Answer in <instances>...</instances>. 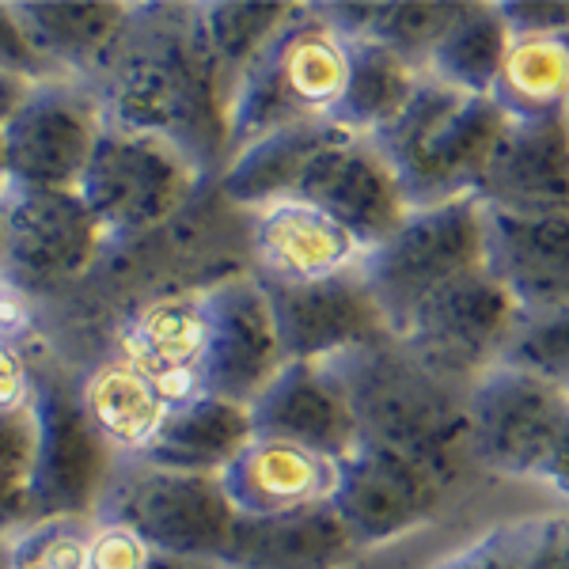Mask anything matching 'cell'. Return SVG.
<instances>
[{"label":"cell","mask_w":569,"mask_h":569,"mask_svg":"<svg viewBox=\"0 0 569 569\" xmlns=\"http://www.w3.org/2000/svg\"><path fill=\"white\" fill-rule=\"evenodd\" d=\"M463 402L471 463L505 479H536L569 415V388L498 361Z\"/></svg>","instance_id":"obj_8"},{"label":"cell","mask_w":569,"mask_h":569,"mask_svg":"<svg viewBox=\"0 0 569 569\" xmlns=\"http://www.w3.org/2000/svg\"><path fill=\"white\" fill-rule=\"evenodd\" d=\"M509 42V27L501 23L498 4L463 0L456 23L429 53L426 72L463 96H493Z\"/></svg>","instance_id":"obj_28"},{"label":"cell","mask_w":569,"mask_h":569,"mask_svg":"<svg viewBox=\"0 0 569 569\" xmlns=\"http://www.w3.org/2000/svg\"><path fill=\"white\" fill-rule=\"evenodd\" d=\"M512 323L517 305L482 266L429 297L391 338H399L437 380L467 391L490 365H498Z\"/></svg>","instance_id":"obj_10"},{"label":"cell","mask_w":569,"mask_h":569,"mask_svg":"<svg viewBox=\"0 0 569 569\" xmlns=\"http://www.w3.org/2000/svg\"><path fill=\"white\" fill-rule=\"evenodd\" d=\"M201 353H206V311L201 292L160 297L144 305L122 330V357L176 407L201 395Z\"/></svg>","instance_id":"obj_22"},{"label":"cell","mask_w":569,"mask_h":569,"mask_svg":"<svg viewBox=\"0 0 569 569\" xmlns=\"http://www.w3.org/2000/svg\"><path fill=\"white\" fill-rule=\"evenodd\" d=\"M107 130L99 96L72 80H39L23 107L0 130L8 160V187L16 190H77Z\"/></svg>","instance_id":"obj_11"},{"label":"cell","mask_w":569,"mask_h":569,"mask_svg":"<svg viewBox=\"0 0 569 569\" xmlns=\"http://www.w3.org/2000/svg\"><path fill=\"white\" fill-rule=\"evenodd\" d=\"M463 0H391V4H372L369 42L388 46L402 61L426 72V61L433 46L445 39V31L456 23ZM361 39V42H365Z\"/></svg>","instance_id":"obj_31"},{"label":"cell","mask_w":569,"mask_h":569,"mask_svg":"<svg viewBox=\"0 0 569 569\" xmlns=\"http://www.w3.org/2000/svg\"><path fill=\"white\" fill-rule=\"evenodd\" d=\"M357 543L330 505L278 512V517H236L220 550L224 569H346Z\"/></svg>","instance_id":"obj_23"},{"label":"cell","mask_w":569,"mask_h":569,"mask_svg":"<svg viewBox=\"0 0 569 569\" xmlns=\"http://www.w3.org/2000/svg\"><path fill=\"white\" fill-rule=\"evenodd\" d=\"M498 361L569 388V308L517 311Z\"/></svg>","instance_id":"obj_32"},{"label":"cell","mask_w":569,"mask_h":569,"mask_svg":"<svg viewBox=\"0 0 569 569\" xmlns=\"http://www.w3.org/2000/svg\"><path fill=\"white\" fill-rule=\"evenodd\" d=\"M228 103L194 4H133L130 34L103 72L107 126L160 137L206 171L228 156Z\"/></svg>","instance_id":"obj_1"},{"label":"cell","mask_w":569,"mask_h":569,"mask_svg":"<svg viewBox=\"0 0 569 569\" xmlns=\"http://www.w3.org/2000/svg\"><path fill=\"white\" fill-rule=\"evenodd\" d=\"M284 201H305L346 228L361 251L380 247L407 220V201L395 182L388 160L369 137H357L330 122L319 144L300 163Z\"/></svg>","instance_id":"obj_12"},{"label":"cell","mask_w":569,"mask_h":569,"mask_svg":"<svg viewBox=\"0 0 569 569\" xmlns=\"http://www.w3.org/2000/svg\"><path fill=\"white\" fill-rule=\"evenodd\" d=\"M505 114L566 110L569 103V34L512 39L493 88Z\"/></svg>","instance_id":"obj_29"},{"label":"cell","mask_w":569,"mask_h":569,"mask_svg":"<svg viewBox=\"0 0 569 569\" xmlns=\"http://www.w3.org/2000/svg\"><path fill=\"white\" fill-rule=\"evenodd\" d=\"M429 569H520V566H517V555H512L509 528L501 525L479 536L475 543H467L463 550H456V555L440 558V562Z\"/></svg>","instance_id":"obj_39"},{"label":"cell","mask_w":569,"mask_h":569,"mask_svg":"<svg viewBox=\"0 0 569 569\" xmlns=\"http://www.w3.org/2000/svg\"><path fill=\"white\" fill-rule=\"evenodd\" d=\"M34 456L31 407H0V539H16L31 528L27 475Z\"/></svg>","instance_id":"obj_33"},{"label":"cell","mask_w":569,"mask_h":569,"mask_svg":"<svg viewBox=\"0 0 569 569\" xmlns=\"http://www.w3.org/2000/svg\"><path fill=\"white\" fill-rule=\"evenodd\" d=\"M254 278L273 284H308L335 273L357 270L365 259L361 243L305 201H273L254 209L251 224Z\"/></svg>","instance_id":"obj_20"},{"label":"cell","mask_w":569,"mask_h":569,"mask_svg":"<svg viewBox=\"0 0 569 569\" xmlns=\"http://www.w3.org/2000/svg\"><path fill=\"white\" fill-rule=\"evenodd\" d=\"M34 456L27 475L31 525L80 520L103 501L114 479V452L91 429L80 391L69 383H34Z\"/></svg>","instance_id":"obj_9"},{"label":"cell","mask_w":569,"mask_h":569,"mask_svg":"<svg viewBox=\"0 0 569 569\" xmlns=\"http://www.w3.org/2000/svg\"><path fill=\"white\" fill-rule=\"evenodd\" d=\"M259 289L270 305L284 361H330L391 335L361 266L308 284L259 281Z\"/></svg>","instance_id":"obj_15"},{"label":"cell","mask_w":569,"mask_h":569,"mask_svg":"<svg viewBox=\"0 0 569 569\" xmlns=\"http://www.w3.org/2000/svg\"><path fill=\"white\" fill-rule=\"evenodd\" d=\"M4 247L0 273L23 292L58 289L88 270L107 243L103 224L80 190H4Z\"/></svg>","instance_id":"obj_13"},{"label":"cell","mask_w":569,"mask_h":569,"mask_svg":"<svg viewBox=\"0 0 569 569\" xmlns=\"http://www.w3.org/2000/svg\"><path fill=\"white\" fill-rule=\"evenodd\" d=\"M471 198L493 213H569L566 110L509 114Z\"/></svg>","instance_id":"obj_17"},{"label":"cell","mask_w":569,"mask_h":569,"mask_svg":"<svg viewBox=\"0 0 569 569\" xmlns=\"http://www.w3.org/2000/svg\"><path fill=\"white\" fill-rule=\"evenodd\" d=\"M536 479H543L555 493L569 498V415L562 421V429H558L555 445H550V452H547V460L539 467Z\"/></svg>","instance_id":"obj_40"},{"label":"cell","mask_w":569,"mask_h":569,"mask_svg":"<svg viewBox=\"0 0 569 569\" xmlns=\"http://www.w3.org/2000/svg\"><path fill=\"white\" fill-rule=\"evenodd\" d=\"M509 114L493 96H463L426 72L410 103L369 141L388 160L407 209L471 198Z\"/></svg>","instance_id":"obj_3"},{"label":"cell","mask_w":569,"mask_h":569,"mask_svg":"<svg viewBox=\"0 0 569 569\" xmlns=\"http://www.w3.org/2000/svg\"><path fill=\"white\" fill-rule=\"evenodd\" d=\"M149 569H209V566H201V562H179V558H163V555H156Z\"/></svg>","instance_id":"obj_42"},{"label":"cell","mask_w":569,"mask_h":569,"mask_svg":"<svg viewBox=\"0 0 569 569\" xmlns=\"http://www.w3.org/2000/svg\"><path fill=\"white\" fill-rule=\"evenodd\" d=\"M16 16L46 66L77 77H103L133 23V4H69V0H20Z\"/></svg>","instance_id":"obj_24"},{"label":"cell","mask_w":569,"mask_h":569,"mask_svg":"<svg viewBox=\"0 0 569 569\" xmlns=\"http://www.w3.org/2000/svg\"><path fill=\"white\" fill-rule=\"evenodd\" d=\"M440 501L445 486L433 475L372 440H357L353 452L338 460V482L330 493V509L357 550L410 536L437 517Z\"/></svg>","instance_id":"obj_14"},{"label":"cell","mask_w":569,"mask_h":569,"mask_svg":"<svg viewBox=\"0 0 569 569\" xmlns=\"http://www.w3.org/2000/svg\"><path fill=\"white\" fill-rule=\"evenodd\" d=\"M0 69L12 72V77L31 80V84L53 80V69L34 50L31 34H27V27L16 16V4H0Z\"/></svg>","instance_id":"obj_37"},{"label":"cell","mask_w":569,"mask_h":569,"mask_svg":"<svg viewBox=\"0 0 569 569\" xmlns=\"http://www.w3.org/2000/svg\"><path fill=\"white\" fill-rule=\"evenodd\" d=\"M350 72V42L311 8H292L284 27L247 66L228 103V156L289 126L323 122Z\"/></svg>","instance_id":"obj_4"},{"label":"cell","mask_w":569,"mask_h":569,"mask_svg":"<svg viewBox=\"0 0 569 569\" xmlns=\"http://www.w3.org/2000/svg\"><path fill=\"white\" fill-rule=\"evenodd\" d=\"M201 311H206L201 395L251 407L254 395L284 365L266 292L254 278H228L201 292Z\"/></svg>","instance_id":"obj_16"},{"label":"cell","mask_w":569,"mask_h":569,"mask_svg":"<svg viewBox=\"0 0 569 569\" xmlns=\"http://www.w3.org/2000/svg\"><path fill=\"white\" fill-rule=\"evenodd\" d=\"M421 77L426 72L391 53L388 46L369 39L350 42V72H346L342 96L330 110V122L357 137H372L410 103Z\"/></svg>","instance_id":"obj_27"},{"label":"cell","mask_w":569,"mask_h":569,"mask_svg":"<svg viewBox=\"0 0 569 569\" xmlns=\"http://www.w3.org/2000/svg\"><path fill=\"white\" fill-rule=\"evenodd\" d=\"M0 187H8V160H4V137H0Z\"/></svg>","instance_id":"obj_45"},{"label":"cell","mask_w":569,"mask_h":569,"mask_svg":"<svg viewBox=\"0 0 569 569\" xmlns=\"http://www.w3.org/2000/svg\"><path fill=\"white\" fill-rule=\"evenodd\" d=\"M99 509L107 525L130 528L156 555L201 566H217L236 528V509L217 475H179L144 463L110 479Z\"/></svg>","instance_id":"obj_6"},{"label":"cell","mask_w":569,"mask_h":569,"mask_svg":"<svg viewBox=\"0 0 569 569\" xmlns=\"http://www.w3.org/2000/svg\"><path fill=\"white\" fill-rule=\"evenodd\" d=\"M27 91H31V80L23 77H12V72L0 69V130H4L8 122H12V114L23 107Z\"/></svg>","instance_id":"obj_41"},{"label":"cell","mask_w":569,"mask_h":569,"mask_svg":"<svg viewBox=\"0 0 569 569\" xmlns=\"http://www.w3.org/2000/svg\"><path fill=\"white\" fill-rule=\"evenodd\" d=\"M194 179L198 168L168 141L107 126L77 190L107 240H133L171 220Z\"/></svg>","instance_id":"obj_7"},{"label":"cell","mask_w":569,"mask_h":569,"mask_svg":"<svg viewBox=\"0 0 569 569\" xmlns=\"http://www.w3.org/2000/svg\"><path fill=\"white\" fill-rule=\"evenodd\" d=\"M482 270V209L475 198L407 213L395 236L365 251L361 273L391 335L445 284Z\"/></svg>","instance_id":"obj_5"},{"label":"cell","mask_w":569,"mask_h":569,"mask_svg":"<svg viewBox=\"0 0 569 569\" xmlns=\"http://www.w3.org/2000/svg\"><path fill=\"white\" fill-rule=\"evenodd\" d=\"M247 415L254 437L289 440L335 463L361 440L350 399L327 361H284L278 376L254 395Z\"/></svg>","instance_id":"obj_18"},{"label":"cell","mask_w":569,"mask_h":569,"mask_svg":"<svg viewBox=\"0 0 569 569\" xmlns=\"http://www.w3.org/2000/svg\"><path fill=\"white\" fill-rule=\"evenodd\" d=\"M292 8L297 4H194L201 42H206L217 72L224 77L228 91H236L247 66L281 31Z\"/></svg>","instance_id":"obj_30"},{"label":"cell","mask_w":569,"mask_h":569,"mask_svg":"<svg viewBox=\"0 0 569 569\" xmlns=\"http://www.w3.org/2000/svg\"><path fill=\"white\" fill-rule=\"evenodd\" d=\"M509 39H543V34H569V4L566 0H517L498 4Z\"/></svg>","instance_id":"obj_38"},{"label":"cell","mask_w":569,"mask_h":569,"mask_svg":"<svg viewBox=\"0 0 569 569\" xmlns=\"http://www.w3.org/2000/svg\"><path fill=\"white\" fill-rule=\"evenodd\" d=\"M0 569H12V539H0Z\"/></svg>","instance_id":"obj_43"},{"label":"cell","mask_w":569,"mask_h":569,"mask_svg":"<svg viewBox=\"0 0 569 569\" xmlns=\"http://www.w3.org/2000/svg\"><path fill=\"white\" fill-rule=\"evenodd\" d=\"M8 187H0V247H4V217H8V198H4Z\"/></svg>","instance_id":"obj_44"},{"label":"cell","mask_w":569,"mask_h":569,"mask_svg":"<svg viewBox=\"0 0 569 569\" xmlns=\"http://www.w3.org/2000/svg\"><path fill=\"white\" fill-rule=\"evenodd\" d=\"M88 536L80 520H46L12 539V569H88Z\"/></svg>","instance_id":"obj_34"},{"label":"cell","mask_w":569,"mask_h":569,"mask_svg":"<svg viewBox=\"0 0 569 569\" xmlns=\"http://www.w3.org/2000/svg\"><path fill=\"white\" fill-rule=\"evenodd\" d=\"M520 569H569V520L531 517L505 525Z\"/></svg>","instance_id":"obj_36"},{"label":"cell","mask_w":569,"mask_h":569,"mask_svg":"<svg viewBox=\"0 0 569 569\" xmlns=\"http://www.w3.org/2000/svg\"><path fill=\"white\" fill-rule=\"evenodd\" d=\"M335 482V460L273 437H251V445L220 471V486L236 517H278V512L330 505Z\"/></svg>","instance_id":"obj_21"},{"label":"cell","mask_w":569,"mask_h":569,"mask_svg":"<svg viewBox=\"0 0 569 569\" xmlns=\"http://www.w3.org/2000/svg\"><path fill=\"white\" fill-rule=\"evenodd\" d=\"M254 426L240 402L217 399V395H194L176 402L160 421L156 437L133 463L160 467L179 475H217L251 445Z\"/></svg>","instance_id":"obj_25"},{"label":"cell","mask_w":569,"mask_h":569,"mask_svg":"<svg viewBox=\"0 0 569 569\" xmlns=\"http://www.w3.org/2000/svg\"><path fill=\"white\" fill-rule=\"evenodd\" d=\"M482 266L517 311L569 308V213L482 209Z\"/></svg>","instance_id":"obj_19"},{"label":"cell","mask_w":569,"mask_h":569,"mask_svg":"<svg viewBox=\"0 0 569 569\" xmlns=\"http://www.w3.org/2000/svg\"><path fill=\"white\" fill-rule=\"evenodd\" d=\"M353 407L361 440L407 456L445 486L471 471L467 391L437 380L399 338H380L327 361Z\"/></svg>","instance_id":"obj_2"},{"label":"cell","mask_w":569,"mask_h":569,"mask_svg":"<svg viewBox=\"0 0 569 569\" xmlns=\"http://www.w3.org/2000/svg\"><path fill=\"white\" fill-rule=\"evenodd\" d=\"M80 407L110 452L141 456L171 402L126 361H107L80 383Z\"/></svg>","instance_id":"obj_26"},{"label":"cell","mask_w":569,"mask_h":569,"mask_svg":"<svg viewBox=\"0 0 569 569\" xmlns=\"http://www.w3.org/2000/svg\"><path fill=\"white\" fill-rule=\"evenodd\" d=\"M23 292L0 273V407H31L34 380L23 361Z\"/></svg>","instance_id":"obj_35"}]
</instances>
